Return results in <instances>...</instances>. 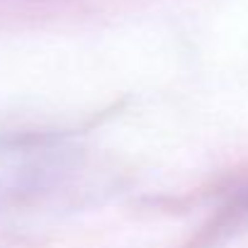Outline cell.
<instances>
[{"label": "cell", "instance_id": "obj_1", "mask_svg": "<svg viewBox=\"0 0 248 248\" xmlns=\"http://www.w3.org/2000/svg\"><path fill=\"white\" fill-rule=\"evenodd\" d=\"M71 168V151L44 137L0 141V207H13L56 187Z\"/></svg>", "mask_w": 248, "mask_h": 248}]
</instances>
